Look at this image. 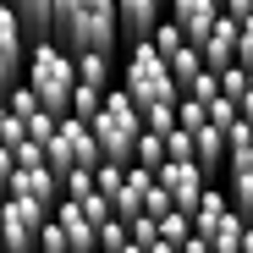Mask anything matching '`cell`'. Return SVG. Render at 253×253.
<instances>
[{
    "label": "cell",
    "instance_id": "8fae6325",
    "mask_svg": "<svg viewBox=\"0 0 253 253\" xmlns=\"http://www.w3.org/2000/svg\"><path fill=\"white\" fill-rule=\"evenodd\" d=\"M11 198H28V204L44 209V215H55V204H61V176L50 171V165H39V171H17V176H11Z\"/></svg>",
    "mask_w": 253,
    "mask_h": 253
},
{
    "label": "cell",
    "instance_id": "f1b7e54d",
    "mask_svg": "<svg viewBox=\"0 0 253 253\" xmlns=\"http://www.w3.org/2000/svg\"><path fill=\"white\" fill-rule=\"evenodd\" d=\"M6 132H11V110H6V99H0V143H6Z\"/></svg>",
    "mask_w": 253,
    "mask_h": 253
},
{
    "label": "cell",
    "instance_id": "6da1fadb",
    "mask_svg": "<svg viewBox=\"0 0 253 253\" xmlns=\"http://www.w3.org/2000/svg\"><path fill=\"white\" fill-rule=\"evenodd\" d=\"M55 44L77 61V55H110L121 44L116 28V0H66V22Z\"/></svg>",
    "mask_w": 253,
    "mask_h": 253
},
{
    "label": "cell",
    "instance_id": "5bb4252c",
    "mask_svg": "<svg viewBox=\"0 0 253 253\" xmlns=\"http://www.w3.org/2000/svg\"><path fill=\"white\" fill-rule=\"evenodd\" d=\"M182 50H193V44H187V39H182V28H176L171 17H165V22H160V33H154V55H160L165 66H171V61H176Z\"/></svg>",
    "mask_w": 253,
    "mask_h": 253
},
{
    "label": "cell",
    "instance_id": "ba28073f",
    "mask_svg": "<svg viewBox=\"0 0 253 253\" xmlns=\"http://www.w3.org/2000/svg\"><path fill=\"white\" fill-rule=\"evenodd\" d=\"M154 182L171 193V204L182 209V215H198V204H204V193H209V176L198 171L193 160H165V171H160Z\"/></svg>",
    "mask_w": 253,
    "mask_h": 253
},
{
    "label": "cell",
    "instance_id": "5b68a950",
    "mask_svg": "<svg viewBox=\"0 0 253 253\" xmlns=\"http://www.w3.org/2000/svg\"><path fill=\"white\" fill-rule=\"evenodd\" d=\"M44 160H50V171L55 176H72V171H99V143H94V126L88 121H77V116H66L61 126H55V138H50V149H44Z\"/></svg>",
    "mask_w": 253,
    "mask_h": 253
},
{
    "label": "cell",
    "instance_id": "30bf717a",
    "mask_svg": "<svg viewBox=\"0 0 253 253\" xmlns=\"http://www.w3.org/2000/svg\"><path fill=\"white\" fill-rule=\"evenodd\" d=\"M165 17L182 28V39H187L193 50H204V39L215 33V22H220V6H215V0H176Z\"/></svg>",
    "mask_w": 253,
    "mask_h": 253
},
{
    "label": "cell",
    "instance_id": "ac0fdd59",
    "mask_svg": "<svg viewBox=\"0 0 253 253\" xmlns=\"http://www.w3.org/2000/svg\"><path fill=\"white\" fill-rule=\"evenodd\" d=\"M6 110H11V116H17L22 126H28V121H33L39 110H44V105H39V94H33L28 83H22V88H11V94H6Z\"/></svg>",
    "mask_w": 253,
    "mask_h": 253
},
{
    "label": "cell",
    "instance_id": "52a82bcc",
    "mask_svg": "<svg viewBox=\"0 0 253 253\" xmlns=\"http://www.w3.org/2000/svg\"><path fill=\"white\" fill-rule=\"evenodd\" d=\"M22 77H28V33L17 28L11 6H0V99L22 88Z\"/></svg>",
    "mask_w": 253,
    "mask_h": 253
},
{
    "label": "cell",
    "instance_id": "7a4b0ae2",
    "mask_svg": "<svg viewBox=\"0 0 253 253\" xmlns=\"http://www.w3.org/2000/svg\"><path fill=\"white\" fill-rule=\"evenodd\" d=\"M88 126H94L99 160H105V165H121V171H132V160H138V138H143V116H138V105L126 99L121 88H110L105 105H99V116H94Z\"/></svg>",
    "mask_w": 253,
    "mask_h": 253
},
{
    "label": "cell",
    "instance_id": "277c9868",
    "mask_svg": "<svg viewBox=\"0 0 253 253\" xmlns=\"http://www.w3.org/2000/svg\"><path fill=\"white\" fill-rule=\"evenodd\" d=\"M121 94L138 105V116H143V110H154V105H176V99H182V94H176V83H171V66L154 55V44L126 50V66H121Z\"/></svg>",
    "mask_w": 253,
    "mask_h": 253
},
{
    "label": "cell",
    "instance_id": "44dd1931",
    "mask_svg": "<svg viewBox=\"0 0 253 253\" xmlns=\"http://www.w3.org/2000/svg\"><path fill=\"white\" fill-rule=\"evenodd\" d=\"M99 187H94V171H72V176H61V198H72V204H83V198H94Z\"/></svg>",
    "mask_w": 253,
    "mask_h": 253
},
{
    "label": "cell",
    "instance_id": "83f0119b",
    "mask_svg": "<svg viewBox=\"0 0 253 253\" xmlns=\"http://www.w3.org/2000/svg\"><path fill=\"white\" fill-rule=\"evenodd\" d=\"M237 116H242V121H253V72H248V83H242V99H237Z\"/></svg>",
    "mask_w": 253,
    "mask_h": 253
},
{
    "label": "cell",
    "instance_id": "8992f818",
    "mask_svg": "<svg viewBox=\"0 0 253 253\" xmlns=\"http://www.w3.org/2000/svg\"><path fill=\"white\" fill-rule=\"evenodd\" d=\"M44 209L28 204V198H6L0 209V248L6 253H39V231H44Z\"/></svg>",
    "mask_w": 253,
    "mask_h": 253
},
{
    "label": "cell",
    "instance_id": "cb8c5ba5",
    "mask_svg": "<svg viewBox=\"0 0 253 253\" xmlns=\"http://www.w3.org/2000/svg\"><path fill=\"white\" fill-rule=\"evenodd\" d=\"M171 209H176V204H171V193L154 182V187H149V198H143V220H154V226H160L165 215H171Z\"/></svg>",
    "mask_w": 253,
    "mask_h": 253
},
{
    "label": "cell",
    "instance_id": "9a60e30c",
    "mask_svg": "<svg viewBox=\"0 0 253 253\" xmlns=\"http://www.w3.org/2000/svg\"><path fill=\"white\" fill-rule=\"evenodd\" d=\"M198 77H204V55H198V50H182V55L171 61V83H176V94H187Z\"/></svg>",
    "mask_w": 253,
    "mask_h": 253
},
{
    "label": "cell",
    "instance_id": "7402d4cb",
    "mask_svg": "<svg viewBox=\"0 0 253 253\" xmlns=\"http://www.w3.org/2000/svg\"><path fill=\"white\" fill-rule=\"evenodd\" d=\"M94 187H99V198H121V187H126V171H121V165H99V171H94Z\"/></svg>",
    "mask_w": 253,
    "mask_h": 253
},
{
    "label": "cell",
    "instance_id": "f546056e",
    "mask_svg": "<svg viewBox=\"0 0 253 253\" xmlns=\"http://www.w3.org/2000/svg\"><path fill=\"white\" fill-rule=\"evenodd\" d=\"M182 253H209V242H204V237H187V248H182Z\"/></svg>",
    "mask_w": 253,
    "mask_h": 253
},
{
    "label": "cell",
    "instance_id": "603a6c76",
    "mask_svg": "<svg viewBox=\"0 0 253 253\" xmlns=\"http://www.w3.org/2000/svg\"><path fill=\"white\" fill-rule=\"evenodd\" d=\"M126 242H132V231H126V220H105V226H99V253H121Z\"/></svg>",
    "mask_w": 253,
    "mask_h": 253
},
{
    "label": "cell",
    "instance_id": "484cf974",
    "mask_svg": "<svg viewBox=\"0 0 253 253\" xmlns=\"http://www.w3.org/2000/svg\"><path fill=\"white\" fill-rule=\"evenodd\" d=\"M165 160H193V132H182V126H176V132L165 138Z\"/></svg>",
    "mask_w": 253,
    "mask_h": 253
},
{
    "label": "cell",
    "instance_id": "3957f363",
    "mask_svg": "<svg viewBox=\"0 0 253 253\" xmlns=\"http://www.w3.org/2000/svg\"><path fill=\"white\" fill-rule=\"evenodd\" d=\"M28 88L39 94V105H44L55 121L72 116V94H77V61L61 50V44H28Z\"/></svg>",
    "mask_w": 253,
    "mask_h": 253
},
{
    "label": "cell",
    "instance_id": "7c38bea8",
    "mask_svg": "<svg viewBox=\"0 0 253 253\" xmlns=\"http://www.w3.org/2000/svg\"><path fill=\"white\" fill-rule=\"evenodd\" d=\"M237 33H242V22H231V17L220 11L215 33H209V39H204V50H198V55H204V72H215V77H220V72L237 66Z\"/></svg>",
    "mask_w": 253,
    "mask_h": 253
},
{
    "label": "cell",
    "instance_id": "d6a6232c",
    "mask_svg": "<svg viewBox=\"0 0 253 253\" xmlns=\"http://www.w3.org/2000/svg\"><path fill=\"white\" fill-rule=\"evenodd\" d=\"M0 253H6V248H0Z\"/></svg>",
    "mask_w": 253,
    "mask_h": 253
},
{
    "label": "cell",
    "instance_id": "d6986e66",
    "mask_svg": "<svg viewBox=\"0 0 253 253\" xmlns=\"http://www.w3.org/2000/svg\"><path fill=\"white\" fill-rule=\"evenodd\" d=\"M143 132L171 138V132H176V105H154V110H143Z\"/></svg>",
    "mask_w": 253,
    "mask_h": 253
},
{
    "label": "cell",
    "instance_id": "9c48e42d",
    "mask_svg": "<svg viewBox=\"0 0 253 253\" xmlns=\"http://www.w3.org/2000/svg\"><path fill=\"white\" fill-rule=\"evenodd\" d=\"M160 22H165V6H160V0H116V28H121V44H126V50L154 44Z\"/></svg>",
    "mask_w": 253,
    "mask_h": 253
},
{
    "label": "cell",
    "instance_id": "e0dca14e",
    "mask_svg": "<svg viewBox=\"0 0 253 253\" xmlns=\"http://www.w3.org/2000/svg\"><path fill=\"white\" fill-rule=\"evenodd\" d=\"M187 237H193V215L171 209V215L160 220V242H171V248H187Z\"/></svg>",
    "mask_w": 253,
    "mask_h": 253
},
{
    "label": "cell",
    "instance_id": "1f68e13d",
    "mask_svg": "<svg viewBox=\"0 0 253 253\" xmlns=\"http://www.w3.org/2000/svg\"><path fill=\"white\" fill-rule=\"evenodd\" d=\"M6 198H11V187H6V182H0V209H6Z\"/></svg>",
    "mask_w": 253,
    "mask_h": 253
},
{
    "label": "cell",
    "instance_id": "4316f807",
    "mask_svg": "<svg viewBox=\"0 0 253 253\" xmlns=\"http://www.w3.org/2000/svg\"><path fill=\"white\" fill-rule=\"evenodd\" d=\"M237 66L242 72H253V17L242 22V33H237Z\"/></svg>",
    "mask_w": 253,
    "mask_h": 253
},
{
    "label": "cell",
    "instance_id": "d4e9b609",
    "mask_svg": "<svg viewBox=\"0 0 253 253\" xmlns=\"http://www.w3.org/2000/svg\"><path fill=\"white\" fill-rule=\"evenodd\" d=\"M182 99H198V105H215V99H220V77H215V72H204V77L193 83V88H187Z\"/></svg>",
    "mask_w": 253,
    "mask_h": 253
},
{
    "label": "cell",
    "instance_id": "4dcf8cb0",
    "mask_svg": "<svg viewBox=\"0 0 253 253\" xmlns=\"http://www.w3.org/2000/svg\"><path fill=\"white\" fill-rule=\"evenodd\" d=\"M143 253H182V248H171V242H149Z\"/></svg>",
    "mask_w": 253,
    "mask_h": 253
},
{
    "label": "cell",
    "instance_id": "4fadbf2b",
    "mask_svg": "<svg viewBox=\"0 0 253 253\" xmlns=\"http://www.w3.org/2000/svg\"><path fill=\"white\" fill-rule=\"evenodd\" d=\"M231 215H237V209H231L226 187H209V193H204V204H198V215H193V237H204V242H209V237H215Z\"/></svg>",
    "mask_w": 253,
    "mask_h": 253
},
{
    "label": "cell",
    "instance_id": "2e32d148",
    "mask_svg": "<svg viewBox=\"0 0 253 253\" xmlns=\"http://www.w3.org/2000/svg\"><path fill=\"white\" fill-rule=\"evenodd\" d=\"M242 231H248V220H242V215H231L215 237H209V253H242Z\"/></svg>",
    "mask_w": 253,
    "mask_h": 253
},
{
    "label": "cell",
    "instance_id": "ffe728a7",
    "mask_svg": "<svg viewBox=\"0 0 253 253\" xmlns=\"http://www.w3.org/2000/svg\"><path fill=\"white\" fill-rule=\"evenodd\" d=\"M204 110H209V126H215V132H220V138H226V132H231V126L242 121V116H237V99H226V94H220L215 105H204Z\"/></svg>",
    "mask_w": 253,
    "mask_h": 253
},
{
    "label": "cell",
    "instance_id": "836d02e7",
    "mask_svg": "<svg viewBox=\"0 0 253 253\" xmlns=\"http://www.w3.org/2000/svg\"><path fill=\"white\" fill-rule=\"evenodd\" d=\"M94 253H99V248H94Z\"/></svg>",
    "mask_w": 253,
    "mask_h": 253
}]
</instances>
